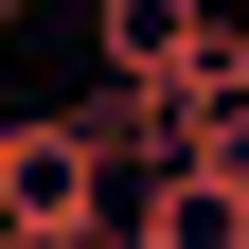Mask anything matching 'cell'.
<instances>
[{
  "label": "cell",
  "instance_id": "cell-1",
  "mask_svg": "<svg viewBox=\"0 0 249 249\" xmlns=\"http://www.w3.org/2000/svg\"><path fill=\"white\" fill-rule=\"evenodd\" d=\"M124 213V160H107V124L71 107H0V249H89Z\"/></svg>",
  "mask_w": 249,
  "mask_h": 249
},
{
  "label": "cell",
  "instance_id": "cell-2",
  "mask_svg": "<svg viewBox=\"0 0 249 249\" xmlns=\"http://www.w3.org/2000/svg\"><path fill=\"white\" fill-rule=\"evenodd\" d=\"M124 231H142V249H249V196L178 142V160H124Z\"/></svg>",
  "mask_w": 249,
  "mask_h": 249
},
{
  "label": "cell",
  "instance_id": "cell-3",
  "mask_svg": "<svg viewBox=\"0 0 249 249\" xmlns=\"http://www.w3.org/2000/svg\"><path fill=\"white\" fill-rule=\"evenodd\" d=\"M213 36H231L213 0H89V71H124V89H178Z\"/></svg>",
  "mask_w": 249,
  "mask_h": 249
},
{
  "label": "cell",
  "instance_id": "cell-4",
  "mask_svg": "<svg viewBox=\"0 0 249 249\" xmlns=\"http://www.w3.org/2000/svg\"><path fill=\"white\" fill-rule=\"evenodd\" d=\"M178 142H196V160L249 196V36H213L196 71H178Z\"/></svg>",
  "mask_w": 249,
  "mask_h": 249
},
{
  "label": "cell",
  "instance_id": "cell-5",
  "mask_svg": "<svg viewBox=\"0 0 249 249\" xmlns=\"http://www.w3.org/2000/svg\"><path fill=\"white\" fill-rule=\"evenodd\" d=\"M0 18H53V0H0Z\"/></svg>",
  "mask_w": 249,
  "mask_h": 249
}]
</instances>
